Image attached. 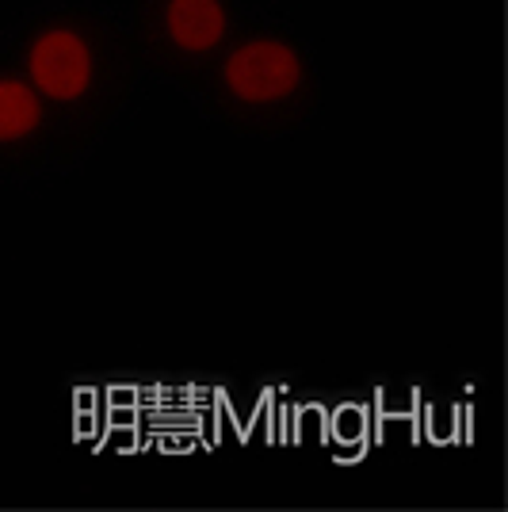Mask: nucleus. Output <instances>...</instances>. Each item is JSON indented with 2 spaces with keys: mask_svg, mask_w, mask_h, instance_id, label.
I'll list each match as a JSON object with an SVG mask.
<instances>
[{
  "mask_svg": "<svg viewBox=\"0 0 508 512\" xmlns=\"http://www.w3.org/2000/svg\"><path fill=\"white\" fill-rule=\"evenodd\" d=\"M96 58L81 31L73 27H46L27 46V85L54 104H73L92 88Z\"/></svg>",
  "mask_w": 508,
  "mask_h": 512,
  "instance_id": "obj_1",
  "label": "nucleus"
},
{
  "mask_svg": "<svg viewBox=\"0 0 508 512\" xmlns=\"http://www.w3.org/2000/svg\"><path fill=\"white\" fill-rule=\"evenodd\" d=\"M222 81L241 104H276L302 85V58L283 39H249L226 58Z\"/></svg>",
  "mask_w": 508,
  "mask_h": 512,
  "instance_id": "obj_2",
  "label": "nucleus"
},
{
  "mask_svg": "<svg viewBox=\"0 0 508 512\" xmlns=\"http://www.w3.org/2000/svg\"><path fill=\"white\" fill-rule=\"evenodd\" d=\"M230 16L222 0H169L165 4V35L184 54H207L226 39Z\"/></svg>",
  "mask_w": 508,
  "mask_h": 512,
  "instance_id": "obj_3",
  "label": "nucleus"
},
{
  "mask_svg": "<svg viewBox=\"0 0 508 512\" xmlns=\"http://www.w3.org/2000/svg\"><path fill=\"white\" fill-rule=\"evenodd\" d=\"M43 123L39 92L20 77H0V142H20Z\"/></svg>",
  "mask_w": 508,
  "mask_h": 512,
  "instance_id": "obj_4",
  "label": "nucleus"
}]
</instances>
